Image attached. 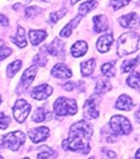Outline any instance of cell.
I'll list each match as a JSON object with an SVG mask.
<instances>
[{
    "mask_svg": "<svg viewBox=\"0 0 140 159\" xmlns=\"http://www.w3.org/2000/svg\"><path fill=\"white\" fill-rule=\"evenodd\" d=\"M136 116V120H137V121H138V122H140V111L137 112L136 116Z\"/></svg>",
    "mask_w": 140,
    "mask_h": 159,
    "instance_id": "obj_37",
    "label": "cell"
},
{
    "mask_svg": "<svg viewBox=\"0 0 140 159\" xmlns=\"http://www.w3.org/2000/svg\"><path fill=\"white\" fill-rule=\"evenodd\" d=\"M52 92L53 88L51 85H48V84H40V85H37V87L32 89L31 97L33 99L37 100H44L52 95Z\"/></svg>",
    "mask_w": 140,
    "mask_h": 159,
    "instance_id": "obj_8",
    "label": "cell"
},
{
    "mask_svg": "<svg viewBox=\"0 0 140 159\" xmlns=\"http://www.w3.org/2000/svg\"><path fill=\"white\" fill-rule=\"evenodd\" d=\"M93 23H94V31L95 32H102L108 29V20L104 15L94 16Z\"/></svg>",
    "mask_w": 140,
    "mask_h": 159,
    "instance_id": "obj_16",
    "label": "cell"
},
{
    "mask_svg": "<svg viewBox=\"0 0 140 159\" xmlns=\"http://www.w3.org/2000/svg\"><path fill=\"white\" fill-rule=\"evenodd\" d=\"M64 14H66V9H62L60 12L51 13V15H49V22H51V23H55V22H57V20L61 19Z\"/></svg>",
    "mask_w": 140,
    "mask_h": 159,
    "instance_id": "obj_34",
    "label": "cell"
},
{
    "mask_svg": "<svg viewBox=\"0 0 140 159\" xmlns=\"http://www.w3.org/2000/svg\"><path fill=\"white\" fill-rule=\"evenodd\" d=\"M24 142H25V134H24L23 131L16 130L9 133L7 135H5L2 137L1 144L6 149H9L12 151H17Z\"/></svg>",
    "mask_w": 140,
    "mask_h": 159,
    "instance_id": "obj_4",
    "label": "cell"
},
{
    "mask_svg": "<svg viewBox=\"0 0 140 159\" xmlns=\"http://www.w3.org/2000/svg\"><path fill=\"white\" fill-rule=\"evenodd\" d=\"M11 123V116H6L5 113L0 112V129H6Z\"/></svg>",
    "mask_w": 140,
    "mask_h": 159,
    "instance_id": "obj_31",
    "label": "cell"
},
{
    "mask_svg": "<svg viewBox=\"0 0 140 159\" xmlns=\"http://www.w3.org/2000/svg\"><path fill=\"white\" fill-rule=\"evenodd\" d=\"M140 37L136 32H126L123 34L117 40V54L118 57H125L131 54L138 50Z\"/></svg>",
    "mask_w": 140,
    "mask_h": 159,
    "instance_id": "obj_2",
    "label": "cell"
},
{
    "mask_svg": "<svg viewBox=\"0 0 140 159\" xmlns=\"http://www.w3.org/2000/svg\"><path fill=\"white\" fill-rule=\"evenodd\" d=\"M36 74H37V66H31V67H29L28 69L23 73L22 77H21L19 87L16 88V92L21 93V92L25 91V90L30 87V84L32 83V81L35 80Z\"/></svg>",
    "mask_w": 140,
    "mask_h": 159,
    "instance_id": "obj_7",
    "label": "cell"
},
{
    "mask_svg": "<svg viewBox=\"0 0 140 159\" xmlns=\"http://www.w3.org/2000/svg\"><path fill=\"white\" fill-rule=\"evenodd\" d=\"M23 159H29V158H23Z\"/></svg>",
    "mask_w": 140,
    "mask_h": 159,
    "instance_id": "obj_43",
    "label": "cell"
},
{
    "mask_svg": "<svg viewBox=\"0 0 140 159\" xmlns=\"http://www.w3.org/2000/svg\"><path fill=\"white\" fill-rule=\"evenodd\" d=\"M87 51V44L84 40H78L72 45L71 48V56L74 58H79V57L84 56Z\"/></svg>",
    "mask_w": 140,
    "mask_h": 159,
    "instance_id": "obj_17",
    "label": "cell"
},
{
    "mask_svg": "<svg viewBox=\"0 0 140 159\" xmlns=\"http://www.w3.org/2000/svg\"><path fill=\"white\" fill-rule=\"evenodd\" d=\"M11 53H12V50H11V48L6 46L4 42L0 39V60L6 59V58L11 54Z\"/></svg>",
    "mask_w": 140,
    "mask_h": 159,
    "instance_id": "obj_30",
    "label": "cell"
},
{
    "mask_svg": "<svg viewBox=\"0 0 140 159\" xmlns=\"http://www.w3.org/2000/svg\"><path fill=\"white\" fill-rule=\"evenodd\" d=\"M49 136V129L47 127H39L29 131V137L33 143H40Z\"/></svg>",
    "mask_w": 140,
    "mask_h": 159,
    "instance_id": "obj_11",
    "label": "cell"
},
{
    "mask_svg": "<svg viewBox=\"0 0 140 159\" xmlns=\"http://www.w3.org/2000/svg\"><path fill=\"white\" fill-rule=\"evenodd\" d=\"M1 100H2V98H1V95H0V104H1Z\"/></svg>",
    "mask_w": 140,
    "mask_h": 159,
    "instance_id": "obj_40",
    "label": "cell"
},
{
    "mask_svg": "<svg viewBox=\"0 0 140 159\" xmlns=\"http://www.w3.org/2000/svg\"><path fill=\"white\" fill-rule=\"evenodd\" d=\"M78 1H79V0H70V2H71L72 5H75L76 2H78Z\"/></svg>",
    "mask_w": 140,
    "mask_h": 159,
    "instance_id": "obj_39",
    "label": "cell"
},
{
    "mask_svg": "<svg viewBox=\"0 0 140 159\" xmlns=\"http://www.w3.org/2000/svg\"><path fill=\"white\" fill-rule=\"evenodd\" d=\"M74 88H75V84L74 83H66L63 85V89L64 90H67V91H71Z\"/></svg>",
    "mask_w": 140,
    "mask_h": 159,
    "instance_id": "obj_36",
    "label": "cell"
},
{
    "mask_svg": "<svg viewBox=\"0 0 140 159\" xmlns=\"http://www.w3.org/2000/svg\"><path fill=\"white\" fill-rule=\"evenodd\" d=\"M52 75L57 79H70L72 76V73L68 66L64 64H57L55 65L52 69Z\"/></svg>",
    "mask_w": 140,
    "mask_h": 159,
    "instance_id": "obj_13",
    "label": "cell"
},
{
    "mask_svg": "<svg viewBox=\"0 0 140 159\" xmlns=\"http://www.w3.org/2000/svg\"><path fill=\"white\" fill-rule=\"evenodd\" d=\"M47 37V32L45 30H30L29 31V38L32 45H38Z\"/></svg>",
    "mask_w": 140,
    "mask_h": 159,
    "instance_id": "obj_18",
    "label": "cell"
},
{
    "mask_svg": "<svg viewBox=\"0 0 140 159\" xmlns=\"http://www.w3.org/2000/svg\"><path fill=\"white\" fill-rule=\"evenodd\" d=\"M114 39H112V35L110 34H106L104 36H101L98 42H96V48H98V51L101 52V53H104V52H107L110 48V45L112 44Z\"/></svg>",
    "mask_w": 140,
    "mask_h": 159,
    "instance_id": "obj_14",
    "label": "cell"
},
{
    "mask_svg": "<svg viewBox=\"0 0 140 159\" xmlns=\"http://www.w3.org/2000/svg\"><path fill=\"white\" fill-rule=\"evenodd\" d=\"M109 126L115 135H126L132 131V126L126 118L122 116H114L110 119Z\"/></svg>",
    "mask_w": 140,
    "mask_h": 159,
    "instance_id": "obj_5",
    "label": "cell"
},
{
    "mask_svg": "<svg viewBox=\"0 0 140 159\" xmlns=\"http://www.w3.org/2000/svg\"><path fill=\"white\" fill-rule=\"evenodd\" d=\"M82 20V16L80 15H78V16H76L75 19L72 21H70L66 27H64L63 29H62V31L60 32V36L61 37H69L70 35H71V32H72V30H74V28L76 27L77 24L79 23V21Z\"/></svg>",
    "mask_w": 140,
    "mask_h": 159,
    "instance_id": "obj_22",
    "label": "cell"
},
{
    "mask_svg": "<svg viewBox=\"0 0 140 159\" xmlns=\"http://www.w3.org/2000/svg\"><path fill=\"white\" fill-rule=\"evenodd\" d=\"M118 22H120V24L122 27L128 29H134L139 25L137 13H130V14L121 16L120 19H118Z\"/></svg>",
    "mask_w": 140,
    "mask_h": 159,
    "instance_id": "obj_12",
    "label": "cell"
},
{
    "mask_svg": "<svg viewBox=\"0 0 140 159\" xmlns=\"http://www.w3.org/2000/svg\"><path fill=\"white\" fill-rule=\"evenodd\" d=\"M115 62H108V64H104L101 67V72L104 76L107 77H112L115 76Z\"/></svg>",
    "mask_w": 140,
    "mask_h": 159,
    "instance_id": "obj_29",
    "label": "cell"
},
{
    "mask_svg": "<svg viewBox=\"0 0 140 159\" xmlns=\"http://www.w3.org/2000/svg\"><path fill=\"white\" fill-rule=\"evenodd\" d=\"M41 12H43L41 8L32 6V7H28L25 9V15H27V17H33V16H36L37 14H40Z\"/></svg>",
    "mask_w": 140,
    "mask_h": 159,
    "instance_id": "obj_32",
    "label": "cell"
},
{
    "mask_svg": "<svg viewBox=\"0 0 140 159\" xmlns=\"http://www.w3.org/2000/svg\"><path fill=\"white\" fill-rule=\"evenodd\" d=\"M112 89V84L109 83L107 80H99L96 82L95 85V92L96 93H104V92H108Z\"/></svg>",
    "mask_w": 140,
    "mask_h": 159,
    "instance_id": "obj_26",
    "label": "cell"
},
{
    "mask_svg": "<svg viewBox=\"0 0 140 159\" xmlns=\"http://www.w3.org/2000/svg\"><path fill=\"white\" fill-rule=\"evenodd\" d=\"M92 126L88 122L82 120L74 123L69 131V139H64L62 148L64 150L82 151L87 153L90 151V137L92 136Z\"/></svg>",
    "mask_w": 140,
    "mask_h": 159,
    "instance_id": "obj_1",
    "label": "cell"
},
{
    "mask_svg": "<svg viewBox=\"0 0 140 159\" xmlns=\"http://www.w3.org/2000/svg\"><path fill=\"white\" fill-rule=\"evenodd\" d=\"M40 151L37 156L38 159H54L56 157L55 151H53L51 148L48 147H43L39 149Z\"/></svg>",
    "mask_w": 140,
    "mask_h": 159,
    "instance_id": "obj_24",
    "label": "cell"
},
{
    "mask_svg": "<svg viewBox=\"0 0 140 159\" xmlns=\"http://www.w3.org/2000/svg\"><path fill=\"white\" fill-rule=\"evenodd\" d=\"M77 104L74 99L59 97L54 102V113L59 116H75L77 113Z\"/></svg>",
    "mask_w": 140,
    "mask_h": 159,
    "instance_id": "obj_3",
    "label": "cell"
},
{
    "mask_svg": "<svg viewBox=\"0 0 140 159\" xmlns=\"http://www.w3.org/2000/svg\"><path fill=\"white\" fill-rule=\"evenodd\" d=\"M136 159H140V149L136 152Z\"/></svg>",
    "mask_w": 140,
    "mask_h": 159,
    "instance_id": "obj_38",
    "label": "cell"
},
{
    "mask_svg": "<svg viewBox=\"0 0 140 159\" xmlns=\"http://www.w3.org/2000/svg\"><path fill=\"white\" fill-rule=\"evenodd\" d=\"M134 106L132 99L128 95H121L116 102V108L122 111H130Z\"/></svg>",
    "mask_w": 140,
    "mask_h": 159,
    "instance_id": "obj_15",
    "label": "cell"
},
{
    "mask_svg": "<svg viewBox=\"0 0 140 159\" xmlns=\"http://www.w3.org/2000/svg\"><path fill=\"white\" fill-rule=\"evenodd\" d=\"M12 42L19 48H23L27 46V39H25V30L22 27H17V31H16L15 36L12 37Z\"/></svg>",
    "mask_w": 140,
    "mask_h": 159,
    "instance_id": "obj_19",
    "label": "cell"
},
{
    "mask_svg": "<svg viewBox=\"0 0 140 159\" xmlns=\"http://www.w3.org/2000/svg\"><path fill=\"white\" fill-rule=\"evenodd\" d=\"M51 118H52V114H51L45 107L36 108L35 113L32 114V120H33L35 122H43V121L51 119Z\"/></svg>",
    "mask_w": 140,
    "mask_h": 159,
    "instance_id": "obj_20",
    "label": "cell"
},
{
    "mask_svg": "<svg viewBox=\"0 0 140 159\" xmlns=\"http://www.w3.org/2000/svg\"><path fill=\"white\" fill-rule=\"evenodd\" d=\"M30 110H31V105L28 102H25L24 99L17 100L13 107V112H14V116H15L16 121L19 123H23L25 119L28 118Z\"/></svg>",
    "mask_w": 140,
    "mask_h": 159,
    "instance_id": "obj_6",
    "label": "cell"
},
{
    "mask_svg": "<svg viewBox=\"0 0 140 159\" xmlns=\"http://www.w3.org/2000/svg\"><path fill=\"white\" fill-rule=\"evenodd\" d=\"M0 159H4V158H2V157H1V155H0Z\"/></svg>",
    "mask_w": 140,
    "mask_h": 159,
    "instance_id": "obj_41",
    "label": "cell"
},
{
    "mask_svg": "<svg viewBox=\"0 0 140 159\" xmlns=\"http://www.w3.org/2000/svg\"><path fill=\"white\" fill-rule=\"evenodd\" d=\"M0 24H1V25H4V27H7L8 24H9L8 19L5 15H2V14H0Z\"/></svg>",
    "mask_w": 140,
    "mask_h": 159,
    "instance_id": "obj_35",
    "label": "cell"
},
{
    "mask_svg": "<svg viewBox=\"0 0 140 159\" xmlns=\"http://www.w3.org/2000/svg\"><path fill=\"white\" fill-rule=\"evenodd\" d=\"M96 100L95 97L93 96L92 98L86 100L84 104V116L86 119H95L99 116V111L96 108Z\"/></svg>",
    "mask_w": 140,
    "mask_h": 159,
    "instance_id": "obj_10",
    "label": "cell"
},
{
    "mask_svg": "<svg viewBox=\"0 0 140 159\" xmlns=\"http://www.w3.org/2000/svg\"><path fill=\"white\" fill-rule=\"evenodd\" d=\"M46 50L53 57L60 58V59H63L64 58V44L59 38H54L52 43L49 44L48 46H46Z\"/></svg>",
    "mask_w": 140,
    "mask_h": 159,
    "instance_id": "obj_9",
    "label": "cell"
},
{
    "mask_svg": "<svg viewBox=\"0 0 140 159\" xmlns=\"http://www.w3.org/2000/svg\"><path fill=\"white\" fill-rule=\"evenodd\" d=\"M126 83L131 88L136 89L137 91L140 92V73H138V72L132 73V74L128 77V80H126Z\"/></svg>",
    "mask_w": 140,
    "mask_h": 159,
    "instance_id": "obj_23",
    "label": "cell"
},
{
    "mask_svg": "<svg viewBox=\"0 0 140 159\" xmlns=\"http://www.w3.org/2000/svg\"><path fill=\"white\" fill-rule=\"evenodd\" d=\"M21 67H22V61L21 60L13 61L12 64H9V66L7 67V76L8 77H14V75L20 70Z\"/></svg>",
    "mask_w": 140,
    "mask_h": 159,
    "instance_id": "obj_27",
    "label": "cell"
},
{
    "mask_svg": "<svg viewBox=\"0 0 140 159\" xmlns=\"http://www.w3.org/2000/svg\"><path fill=\"white\" fill-rule=\"evenodd\" d=\"M140 62V56L137 57L136 59H131V60H126L123 62L122 65V72L123 73H128V72H131L133 68L136 67L137 65Z\"/></svg>",
    "mask_w": 140,
    "mask_h": 159,
    "instance_id": "obj_28",
    "label": "cell"
},
{
    "mask_svg": "<svg viewBox=\"0 0 140 159\" xmlns=\"http://www.w3.org/2000/svg\"><path fill=\"white\" fill-rule=\"evenodd\" d=\"M95 67V59H90L86 60L84 62L80 64V72L83 76H90L94 70Z\"/></svg>",
    "mask_w": 140,
    "mask_h": 159,
    "instance_id": "obj_21",
    "label": "cell"
},
{
    "mask_svg": "<svg viewBox=\"0 0 140 159\" xmlns=\"http://www.w3.org/2000/svg\"><path fill=\"white\" fill-rule=\"evenodd\" d=\"M130 1L131 0H110V5L112 6L114 9H120V8L126 6Z\"/></svg>",
    "mask_w": 140,
    "mask_h": 159,
    "instance_id": "obj_33",
    "label": "cell"
},
{
    "mask_svg": "<svg viewBox=\"0 0 140 159\" xmlns=\"http://www.w3.org/2000/svg\"><path fill=\"white\" fill-rule=\"evenodd\" d=\"M90 159H94V158H93V157H91V158H90Z\"/></svg>",
    "mask_w": 140,
    "mask_h": 159,
    "instance_id": "obj_42",
    "label": "cell"
},
{
    "mask_svg": "<svg viewBox=\"0 0 140 159\" xmlns=\"http://www.w3.org/2000/svg\"><path fill=\"white\" fill-rule=\"evenodd\" d=\"M96 1L95 0H90V1H85L83 4L80 5L79 8H78V11H79V15H85V14H87L90 11H92L93 8L96 7Z\"/></svg>",
    "mask_w": 140,
    "mask_h": 159,
    "instance_id": "obj_25",
    "label": "cell"
}]
</instances>
